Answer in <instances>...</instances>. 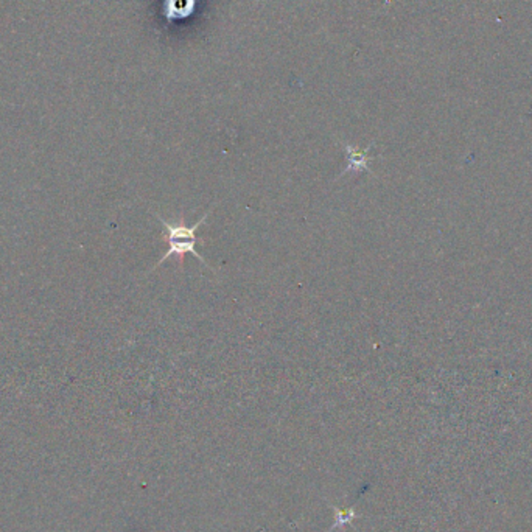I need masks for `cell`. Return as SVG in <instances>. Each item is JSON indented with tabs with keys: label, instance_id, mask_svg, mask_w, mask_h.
<instances>
[{
	"label": "cell",
	"instance_id": "obj_1",
	"mask_svg": "<svg viewBox=\"0 0 532 532\" xmlns=\"http://www.w3.org/2000/svg\"><path fill=\"white\" fill-rule=\"evenodd\" d=\"M215 206L217 204H212V207L208 208L203 217H201V220L197 221L193 226H187L184 217L179 218L178 222H170L167 220H164L161 215H157V218H159V221L162 222V226H164L162 239L168 240V243H170L168 251L162 255V258L159 260V263H157V266H161L165 260H167V258L173 257V255H178L179 263H181V266H182L184 265V255L192 254V255H195L198 260L206 266V268L212 270L215 272L212 266L208 265L204 260V257L198 254V251H197V243L199 241V239L197 237V231L201 227V225H203V222L207 220V217L211 215V212L213 211Z\"/></svg>",
	"mask_w": 532,
	"mask_h": 532
},
{
	"label": "cell",
	"instance_id": "obj_2",
	"mask_svg": "<svg viewBox=\"0 0 532 532\" xmlns=\"http://www.w3.org/2000/svg\"><path fill=\"white\" fill-rule=\"evenodd\" d=\"M343 148L346 149L347 165H346V168L341 171V176H344L346 173H358V171H369L371 173V167H369L372 161V157L369 156L371 147H368L366 149H358L354 145H347V143H344Z\"/></svg>",
	"mask_w": 532,
	"mask_h": 532
}]
</instances>
